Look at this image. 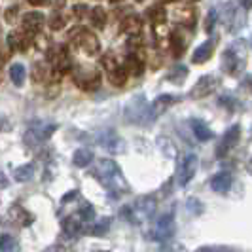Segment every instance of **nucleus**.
I'll list each match as a JSON object with an SVG mask.
<instances>
[{
	"mask_svg": "<svg viewBox=\"0 0 252 252\" xmlns=\"http://www.w3.org/2000/svg\"><path fill=\"white\" fill-rule=\"evenodd\" d=\"M93 175L112 195H122V193L129 191V184H127L122 169L118 167V163H114L112 159H101L97 163V169L93 171Z\"/></svg>",
	"mask_w": 252,
	"mask_h": 252,
	"instance_id": "f257e3e1",
	"label": "nucleus"
},
{
	"mask_svg": "<svg viewBox=\"0 0 252 252\" xmlns=\"http://www.w3.org/2000/svg\"><path fill=\"white\" fill-rule=\"evenodd\" d=\"M101 64H102V68H104V70L108 72L110 68H114L116 64H120V63H118V59L114 57L112 53H104V55L101 57Z\"/></svg>",
	"mask_w": 252,
	"mask_h": 252,
	"instance_id": "e433bc0d",
	"label": "nucleus"
},
{
	"mask_svg": "<svg viewBox=\"0 0 252 252\" xmlns=\"http://www.w3.org/2000/svg\"><path fill=\"white\" fill-rule=\"evenodd\" d=\"M8 215H10V218H12V222H15L17 226H21V227L31 226V224L34 222V215L29 213V211L23 209V207H19V205H12L10 211H8Z\"/></svg>",
	"mask_w": 252,
	"mask_h": 252,
	"instance_id": "dca6fc26",
	"label": "nucleus"
},
{
	"mask_svg": "<svg viewBox=\"0 0 252 252\" xmlns=\"http://www.w3.org/2000/svg\"><path fill=\"white\" fill-rule=\"evenodd\" d=\"M110 222H112V218H102L99 220L97 224H91V222H86L84 224V229H82V233H89V235H102V233H106L108 231V227H110Z\"/></svg>",
	"mask_w": 252,
	"mask_h": 252,
	"instance_id": "393cba45",
	"label": "nucleus"
},
{
	"mask_svg": "<svg viewBox=\"0 0 252 252\" xmlns=\"http://www.w3.org/2000/svg\"><path fill=\"white\" fill-rule=\"evenodd\" d=\"M245 63H247V57H245V48L241 42L229 46L222 55V66L229 76L241 74V70L245 68Z\"/></svg>",
	"mask_w": 252,
	"mask_h": 252,
	"instance_id": "423d86ee",
	"label": "nucleus"
},
{
	"mask_svg": "<svg viewBox=\"0 0 252 252\" xmlns=\"http://www.w3.org/2000/svg\"><path fill=\"white\" fill-rule=\"evenodd\" d=\"M186 76H188V70H186V66H178V68H173V72L167 76V80H171V82H175V84H182L184 80H186Z\"/></svg>",
	"mask_w": 252,
	"mask_h": 252,
	"instance_id": "72a5a7b5",
	"label": "nucleus"
},
{
	"mask_svg": "<svg viewBox=\"0 0 252 252\" xmlns=\"http://www.w3.org/2000/svg\"><path fill=\"white\" fill-rule=\"evenodd\" d=\"M110 2H112V4H116V2H122V0H110Z\"/></svg>",
	"mask_w": 252,
	"mask_h": 252,
	"instance_id": "8fccbe9b",
	"label": "nucleus"
},
{
	"mask_svg": "<svg viewBox=\"0 0 252 252\" xmlns=\"http://www.w3.org/2000/svg\"><path fill=\"white\" fill-rule=\"evenodd\" d=\"M126 118L129 124H140L146 126L150 122V112H148V102H144V97L139 95L131 99L126 108Z\"/></svg>",
	"mask_w": 252,
	"mask_h": 252,
	"instance_id": "6e6552de",
	"label": "nucleus"
},
{
	"mask_svg": "<svg viewBox=\"0 0 252 252\" xmlns=\"http://www.w3.org/2000/svg\"><path fill=\"white\" fill-rule=\"evenodd\" d=\"M59 93H61V86H59V80H57V82H53V84H50V86H48V93H46V95H48L50 99H53V97H57Z\"/></svg>",
	"mask_w": 252,
	"mask_h": 252,
	"instance_id": "79ce46f5",
	"label": "nucleus"
},
{
	"mask_svg": "<svg viewBox=\"0 0 252 252\" xmlns=\"http://www.w3.org/2000/svg\"><path fill=\"white\" fill-rule=\"evenodd\" d=\"M93 150L91 148H78L74 152V156H72V163L76 167H80V169H84V167H88L91 161H93Z\"/></svg>",
	"mask_w": 252,
	"mask_h": 252,
	"instance_id": "bb28decb",
	"label": "nucleus"
},
{
	"mask_svg": "<svg viewBox=\"0 0 252 252\" xmlns=\"http://www.w3.org/2000/svg\"><path fill=\"white\" fill-rule=\"evenodd\" d=\"M216 17H218L216 10H211V12H209V17H207V21H205V31H207V34H211V32H213L215 23H216Z\"/></svg>",
	"mask_w": 252,
	"mask_h": 252,
	"instance_id": "4c0bfd02",
	"label": "nucleus"
},
{
	"mask_svg": "<svg viewBox=\"0 0 252 252\" xmlns=\"http://www.w3.org/2000/svg\"><path fill=\"white\" fill-rule=\"evenodd\" d=\"M239 140H241V126H231L226 133H224L222 140H220L216 156H218V158H224L226 154H229V152L239 144Z\"/></svg>",
	"mask_w": 252,
	"mask_h": 252,
	"instance_id": "9b49d317",
	"label": "nucleus"
},
{
	"mask_svg": "<svg viewBox=\"0 0 252 252\" xmlns=\"http://www.w3.org/2000/svg\"><path fill=\"white\" fill-rule=\"evenodd\" d=\"M57 124L53 122H46V120H36V122H31L25 131V144L29 148H38L40 144H44L46 140L50 139L51 135L57 131Z\"/></svg>",
	"mask_w": 252,
	"mask_h": 252,
	"instance_id": "7ed1b4c3",
	"label": "nucleus"
},
{
	"mask_svg": "<svg viewBox=\"0 0 252 252\" xmlns=\"http://www.w3.org/2000/svg\"><path fill=\"white\" fill-rule=\"evenodd\" d=\"M180 101V97L177 95H171V93H165V95H159L158 99H154V102L150 104L148 112H150V122L158 120L159 116H163L171 106H175L177 102Z\"/></svg>",
	"mask_w": 252,
	"mask_h": 252,
	"instance_id": "9d476101",
	"label": "nucleus"
},
{
	"mask_svg": "<svg viewBox=\"0 0 252 252\" xmlns=\"http://www.w3.org/2000/svg\"><path fill=\"white\" fill-rule=\"evenodd\" d=\"M243 4H245V8H247V10L251 8V2H249V0H243Z\"/></svg>",
	"mask_w": 252,
	"mask_h": 252,
	"instance_id": "de8ad7c7",
	"label": "nucleus"
},
{
	"mask_svg": "<svg viewBox=\"0 0 252 252\" xmlns=\"http://www.w3.org/2000/svg\"><path fill=\"white\" fill-rule=\"evenodd\" d=\"M167 42H169L171 53H173L177 59L184 55V51H186V38H184V34H182L180 31H171Z\"/></svg>",
	"mask_w": 252,
	"mask_h": 252,
	"instance_id": "412c9836",
	"label": "nucleus"
},
{
	"mask_svg": "<svg viewBox=\"0 0 252 252\" xmlns=\"http://www.w3.org/2000/svg\"><path fill=\"white\" fill-rule=\"evenodd\" d=\"M31 42H32V34L29 32H10L6 38V46L12 51H27L31 50Z\"/></svg>",
	"mask_w": 252,
	"mask_h": 252,
	"instance_id": "4468645a",
	"label": "nucleus"
},
{
	"mask_svg": "<svg viewBox=\"0 0 252 252\" xmlns=\"http://www.w3.org/2000/svg\"><path fill=\"white\" fill-rule=\"evenodd\" d=\"M78 216L82 218V222H93V218H95V209H93L89 203H84L82 209L78 211Z\"/></svg>",
	"mask_w": 252,
	"mask_h": 252,
	"instance_id": "f704fd0d",
	"label": "nucleus"
},
{
	"mask_svg": "<svg viewBox=\"0 0 252 252\" xmlns=\"http://www.w3.org/2000/svg\"><path fill=\"white\" fill-rule=\"evenodd\" d=\"M106 74H108V82L112 84L114 88H122V86L127 82V76H129L122 64H116V66L110 68Z\"/></svg>",
	"mask_w": 252,
	"mask_h": 252,
	"instance_id": "a878e982",
	"label": "nucleus"
},
{
	"mask_svg": "<svg viewBox=\"0 0 252 252\" xmlns=\"http://www.w3.org/2000/svg\"><path fill=\"white\" fill-rule=\"evenodd\" d=\"M137 2H142V0H137Z\"/></svg>",
	"mask_w": 252,
	"mask_h": 252,
	"instance_id": "603ef678",
	"label": "nucleus"
},
{
	"mask_svg": "<svg viewBox=\"0 0 252 252\" xmlns=\"http://www.w3.org/2000/svg\"><path fill=\"white\" fill-rule=\"evenodd\" d=\"M127 74L131 76H140L146 68V57H144V51H133L126 57V64H124Z\"/></svg>",
	"mask_w": 252,
	"mask_h": 252,
	"instance_id": "ddd939ff",
	"label": "nucleus"
},
{
	"mask_svg": "<svg viewBox=\"0 0 252 252\" xmlns=\"http://www.w3.org/2000/svg\"><path fill=\"white\" fill-rule=\"evenodd\" d=\"M74 17H78V19H82L84 15H86V12H88V6H84V4H80V6H74Z\"/></svg>",
	"mask_w": 252,
	"mask_h": 252,
	"instance_id": "37998d69",
	"label": "nucleus"
},
{
	"mask_svg": "<svg viewBox=\"0 0 252 252\" xmlns=\"http://www.w3.org/2000/svg\"><path fill=\"white\" fill-rule=\"evenodd\" d=\"M173 17H175V21H177L180 27L193 29V27H195V21H197V10H195V8H189V6H186V8H180V10H177Z\"/></svg>",
	"mask_w": 252,
	"mask_h": 252,
	"instance_id": "a211bd4d",
	"label": "nucleus"
},
{
	"mask_svg": "<svg viewBox=\"0 0 252 252\" xmlns=\"http://www.w3.org/2000/svg\"><path fill=\"white\" fill-rule=\"evenodd\" d=\"M218 102H220V106H226V108H229V110H235L237 108V104H235V99L233 97H229V95H222L220 99H218Z\"/></svg>",
	"mask_w": 252,
	"mask_h": 252,
	"instance_id": "58836bf2",
	"label": "nucleus"
},
{
	"mask_svg": "<svg viewBox=\"0 0 252 252\" xmlns=\"http://www.w3.org/2000/svg\"><path fill=\"white\" fill-rule=\"evenodd\" d=\"M199 251H209V252H215V251H218V252H224V251H233L231 247H201Z\"/></svg>",
	"mask_w": 252,
	"mask_h": 252,
	"instance_id": "c03bdc74",
	"label": "nucleus"
},
{
	"mask_svg": "<svg viewBox=\"0 0 252 252\" xmlns=\"http://www.w3.org/2000/svg\"><path fill=\"white\" fill-rule=\"evenodd\" d=\"M215 40L211 38V40H207L205 44H201L197 50L193 51V55H191V63L193 64H203L207 63L211 57H213V51H215Z\"/></svg>",
	"mask_w": 252,
	"mask_h": 252,
	"instance_id": "6ab92c4d",
	"label": "nucleus"
},
{
	"mask_svg": "<svg viewBox=\"0 0 252 252\" xmlns=\"http://www.w3.org/2000/svg\"><path fill=\"white\" fill-rule=\"evenodd\" d=\"M120 27H122L120 31H122L124 34H139L140 31H142V19H140L139 15H133V13H131V15H127L126 19L122 21Z\"/></svg>",
	"mask_w": 252,
	"mask_h": 252,
	"instance_id": "b1692460",
	"label": "nucleus"
},
{
	"mask_svg": "<svg viewBox=\"0 0 252 252\" xmlns=\"http://www.w3.org/2000/svg\"><path fill=\"white\" fill-rule=\"evenodd\" d=\"M72 80L82 91H95L101 88V72L93 66L78 64L72 70Z\"/></svg>",
	"mask_w": 252,
	"mask_h": 252,
	"instance_id": "39448f33",
	"label": "nucleus"
},
{
	"mask_svg": "<svg viewBox=\"0 0 252 252\" xmlns=\"http://www.w3.org/2000/svg\"><path fill=\"white\" fill-rule=\"evenodd\" d=\"M48 76H50V68H48V64L46 63H34L32 64V72H31V78H32V82L34 84H42V82H46L48 80Z\"/></svg>",
	"mask_w": 252,
	"mask_h": 252,
	"instance_id": "cd10ccee",
	"label": "nucleus"
},
{
	"mask_svg": "<svg viewBox=\"0 0 252 252\" xmlns=\"http://www.w3.org/2000/svg\"><path fill=\"white\" fill-rule=\"evenodd\" d=\"M32 177H34V165L32 163L21 165V167H17L15 173H13V178H15L17 182H27V180H31Z\"/></svg>",
	"mask_w": 252,
	"mask_h": 252,
	"instance_id": "c756f323",
	"label": "nucleus"
},
{
	"mask_svg": "<svg viewBox=\"0 0 252 252\" xmlns=\"http://www.w3.org/2000/svg\"><path fill=\"white\" fill-rule=\"evenodd\" d=\"M163 4H173V2H178V0H161Z\"/></svg>",
	"mask_w": 252,
	"mask_h": 252,
	"instance_id": "09e8293b",
	"label": "nucleus"
},
{
	"mask_svg": "<svg viewBox=\"0 0 252 252\" xmlns=\"http://www.w3.org/2000/svg\"><path fill=\"white\" fill-rule=\"evenodd\" d=\"M29 4L31 6H46V4H50V0H29Z\"/></svg>",
	"mask_w": 252,
	"mask_h": 252,
	"instance_id": "a18cd8bd",
	"label": "nucleus"
},
{
	"mask_svg": "<svg viewBox=\"0 0 252 252\" xmlns=\"http://www.w3.org/2000/svg\"><path fill=\"white\" fill-rule=\"evenodd\" d=\"M17 12H19V8L17 6H10L6 13H4V19H6V23H13L15 21V17H17Z\"/></svg>",
	"mask_w": 252,
	"mask_h": 252,
	"instance_id": "a19ab883",
	"label": "nucleus"
},
{
	"mask_svg": "<svg viewBox=\"0 0 252 252\" xmlns=\"http://www.w3.org/2000/svg\"><path fill=\"white\" fill-rule=\"evenodd\" d=\"M0 82H2V72H0Z\"/></svg>",
	"mask_w": 252,
	"mask_h": 252,
	"instance_id": "3c124183",
	"label": "nucleus"
},
{
	"mask_svg": "<svg viewBox=\"0 0 252 252\" xmlns=\"http://www.w3.org/2000/svg\"><path fill=\"white\" fill-rule=\"evenodd\" d=\"M231 182H233L231 175L227 171H220V173H216L215 177L211 178V188L216 193H226L227 189L231 188Z\"/></svg>",
	"mask_w": 252,
	"mask_h": 252,
	"instance_id": "4be33fe9",
	"label": "nucleus"
},
{
	"mask_svg": "<svg viewBox=\"0 0 252 252\" xmlns=\"http://www.w3.org/2000/svg\"><path fill=\"white\" fill-rule=\"evenodd\" d=\"M84 224H86V222H82V218L78 215H74V216H66L63 220V224H61V227H63L64 235H68V237L74 239V237H78V235L82 233Z\"/></svg>",
	"mask_w": 252,
	"mask_h": 252,
	"instance_id": "aec40b11",
	"label": "nucleus"
},
{
	"mask_svg": "<svg viewBox=\"0 0 252 252\" xmlns=\"http://www.w3.org/2000/svg\"><path fill=\"white\" fill-rule=\"evenodd\" d=\"M97 140H99V142H101L102 146H104L108 152H112V154L124 152V140L120 139L114 131H102Z\"/></svg>",
	"mask_w": 252,
	"mask_h": 252,
	"instance_id": "f3484780",
	"label": "nucleus"
},
{
	"mask_svg": "<svg viewBox=\"0 0 252 252\" xmlns=\"http://www.w3.org/2000/svg\"><path fill=\"white\" fill-rule=\"evenodd\" d=\"M68 40H72V44H74L76 48L82 51V53H86L88 57L97 55L99 50H101L99 38L95 36L91 31L84 29V27H74V29L68 32Z\"/></svg>",
	"mask_w": 252,
	"mask_h": 252,
	"instance_id": "20e7f679",
	"label": "nucleus"
},
{
	"mask_svg": "<svg viewBox=\"0 0 252 252\" xmlns=\"http://www.w3.org/2000/svg\"><path fill=\"white\" fill-rule=\"evenodd\" d=\"M91 25L95 27V29H99V31L104 29V25H106V10L102 6L93 8V12H91Z\"/></svg>",
	"mask_w": 252,
	"mask_h": 252,
	"instance_id": "7c9ffc66",
	"label": "nucleus"
},
{
	"mask_svg": "<svg viewBox=\"0 0 252 252\" xmlns=\"http://www.w3.org/2000/svg\"><path fill=\"white\" fill-rule=\"evenodd\" d=\"M156 209H158V201L154 195H142V197H137L133 205L126 207L124 215L129 218V222L133 224H146L152 216L156 215Z\"/></svg>",
	"mask_w": 252,
	"mask_h": 252,
	"instance_id": "f03ea898",
	"label": "nucleus"
},
{
	"mask_svg": "<svg viewBox=\"0 0 252 252\" xmlns=\"http://www.w3.org/2000/svg\"><path fill=\"white\" fill-rule=\"evenodd\" d=\"M17 249H19V245H17V241L13 239L12 235H8V233L0 235V251L10 252V251H17Z\"/></svg>",
	"mask_w": 252,
	"mask_h": 252,
	"instance_id": "473e14b6",
	"label": "nucleus"
},
{
	"mask_svg": "<svg viewBox=\"0 0 252 252\" xmlns=\"http://www.w3.org/2000/svg\"><path fill=\"white\" fill-rule=\"evenodd\" d=\"M4 126H6V120H4V118H0V131L4 129Z\"/></svg>",
	"mask_w": 252,
	"mask_h": 252,
	"instance_id": "49530a36",
	"label": "nucleus"
},
{
	"mask_svg": "<svg viewBox=\"0 0 252 252\" xmlns=\"http://www.w3.org/2000/svg\"><path fill=\"white\" fill-rule=\"evenodd\" d=\"M50 27H51V31H61V29H63V27H64V17L61 15V12H55L53 15H51Z\"/></svg>",
	"mask_w": 252,
	"mask_h": 252,
	"instance_id": "c9c22d12",
	"label": "nucleus"
},
{
	"mask_svg": "<svg viewBox=\"0 0 252 252\" xmlns=\"http://www.w3.org/2000/svg\"><path fill=\"white\" fill-rule=\"evenodd\" d=\"M197 163H199V159H197V156L195 154H188L184 159H182V163H180V169H178V186H186L191 178L195 177V173H197Z\"/></svg>",
	"mask_w": 252,
	"mask_h": 252,
	"instance_id": "f8f14e48",
	"label": "nucleus"
},
{
	"mask_svg": "<svg viewBox=\"0 0 252 252\" xmlns=\"http://www.w3.org/2000/svg\"><path fill=\"white\" fill-rule=\"evenodd\" d=\"M44 15L40 12H27L25 15H23V21H21V25H23V31L25 32H29V34H38L40 32V29H42V25H44Z\"/></svg>",
	"mask_w": 252,
	"mask_h": 252,
	"instance_id": "2eb2a0df",
	"label": "nucleus"
},
{
	"mask_svg": "<svg viewBox=\"0 0 252 252\" xmlns=\"http://www.w3.org/2000/svg\"><path fill=\"white\" fill-rule=\"evenodd\" d=\"M25 66L21 63H13L12 68H10V78H12L13 86L15 88H21L23 86V82H25Z\"/></svg>",
	"mask_w": 252,
	"mask_h": 252,
	"instance_id": "c85d7f7f",
	"label": "nucleus"
},
{
	"mask_svg": "<svg viewBox=\"0 0 252 252\" xmlns=\"http://www.w3.org/2000/svg\"><path fill=\"white\" fill-rule=\"evenodd\" d=\"M220 78L216 74H205L201 76L197 82H195V86L191 88V91H189V97L191 99H205V97H209V95H213L216 89L220 88Z\"/></svg>",
	"mask_w": 252,
	"mask_h": 252,
	"instance_id": "1a4fd4ad",
	"label": "nucleus"
},
{
	"mask_svg": "<svg viewBox=\"0 0 252 252\" xmlns=\"http://www.w3.org/2000/svg\"><path fill=\"white\" fill-rule=\"evenodd\" d=\"M148 15V19H150L154 25H161L165 23V19H167V12H165L163 6H152L150 10L146 12Z\"/></svg>",
	"mask_w": 252,
	"mask_h": 252,
	"instance_id": "2f4dec72",
	"label": "nucleus"
},
{
	"mask_svg": "<svg viewBox=\"0 0 252 252\" xmlns=\"http://www.w3.org/2000/svg\"><path fill=\"white\" fill-rule=\"evenodd\" d=\"M10 57H12V50H10L8 46H0V66L8 63Z\"/></svg>",
	"mask_w": 252,
	"mask_h": 252,
	"instance_id": "ea45409f",
	"label": "nucleus"
},
{
	"mask_svg": "<svg viewBox=\"0 0 252 252\" xmlns=\"http://www.w3.org/2000/svg\"><path fill=\"white\" fill-rule=\"evenodd\" d=\"M177 233V220H175V211H167L159 216L154 224V229H152V237L154 241H159V243H165V241H171Z\"/></svg>",
	"mask_w": 252,
	"mask_h": 252,
	"instance_id": "0eeeda50",
	"label": "nucleus"
},
{
	"mask_svg": "<svg viewBox=\"0 0 252 252\" xmlns=\"http://www.w3.org/2000/svg\"><path fill=\"white\" fill-rule=\"evenodd\" d=\"M189 126H191V131H193V135L197 137V139L201 140V142H205V140H211L213 137H215V133H213V129L207 126L203 120H191L189 122Z\"/></svg>",
	"mask_w": 252,
	"mask_h": 252,
	"instance_id": "5701e85b",
	"label": "nucleus"
}]
</instances>
